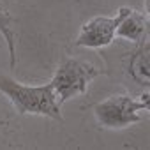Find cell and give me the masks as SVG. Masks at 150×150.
<instances>
[{"instance_id":"obj_1","label":"cell","mask_w":150,"mask_h":150,"mask_svg":"<svg viewBox=\"0 0 150 150\" xmlns=\"http://www.w3.org/2000/svg\"><path fill=\"white\" fill-rule=\"evenodd\" d=\"M0 92H4L11 99L16 111L21 115H44L62 122L60 104L57 101V94L51 81L44 85H23L13 80L11 76L0 74Z\"/></svg>"},{"instance_id":"obj_2","label":"cell","mask_w":150,"mask_h":150,"mask_svg":"<svg viewBox=\"0 0 150 150\" xmlns=\"http://www.w3.org/2000/svg\"><path fill=\"white\" fill-rule=\"evenodd\" d=\"M99 74H103V71L88 62H81L76 58H64L51 80L58 104L62 106L71 97L85 94L88 81Z\"/></svg>"},{"instance_id":"obj_3","label":"cell","mask_w":150,"mask_h":150,"mask_svg":"<svg viewBox=\"0 0 150 150\" xmlns=\"http://www.w3.org/2000/svg\"><path fill=\"white\" fill-rule=\"evenodd\" d=\"M141 110H148V94H145L141 101L127 94H118L94 106V113L99 124L110 129H124L131 124L139 122L138 111Z\"/></svg>"},{"instance_id":"obj_4","label":"cell","mask_w":150,"mask_h":150,"mask_svg":"<svg viewBox=\"0 0 150 150\" xmlns=\"http://www.w3.org/2000/svg\"><path fill=\"white\" fill-rule=\"evenodd\" d=\"M129 13H131V7H122V9H118L117 16H113V18L97 16V18L90 20L88 23L83 25L76 42L80 46H87V48H101V46L111 44L117 35L118 25Z\"/></svg>"},{"instance_id":"obj_5","label":"cell","mask_w":150,"mask_h":150,"mask_svg":"<svg viewBox=\"0 0 150 150\" xmlns=\"http://www.w3.org/2000/svg\"><path fill=\"white\" fill-rule=\"evenodd\" d=\"M148 32V18L146 14H141L138 11H132L122 20V23L117 28V35L129 39L132 42H145Z\"/></svg>"},{"instance_id":"obj_6","label":"cell","mask_w":150,"mask_h":150,"mask_svg":"<svg viewBox=\"0 0 150 150\" xmlns=\"http://www.w3.org/2000/svg\"><path fill=\"white\" fill-rule=\"evenodd\" d=\"M11 25V18L6 11H2L0 7V32L4 34L6 41H7V46H9V55H11V67L16 65V50H14V35H13V30L9 28Z\"/></svg>"}]
</instances>
